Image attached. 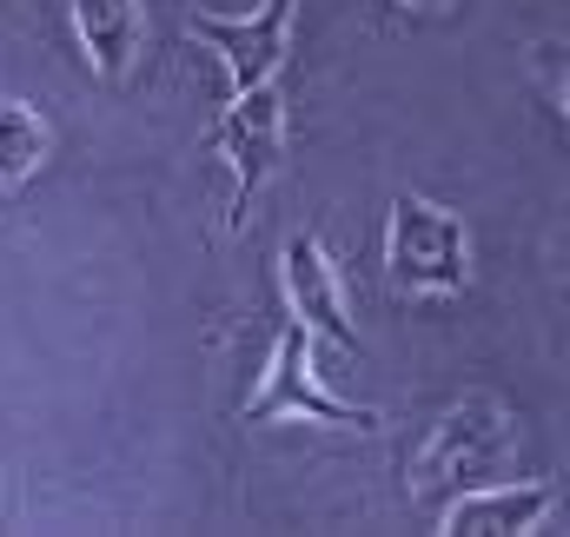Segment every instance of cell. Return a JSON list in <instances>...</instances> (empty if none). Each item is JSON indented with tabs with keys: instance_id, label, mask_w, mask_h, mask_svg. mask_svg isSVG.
Segmentation results:
<instances>
[{
	"instance_id": "6da1fadb",
	"label": "cell",
	"mask_w": 570,
	"mask_h": 537,
	"mask_svg": "<svg viewBox=\"0 0 570 537\" xmlns=\"http://www.w3.org/2000/svg\"><path fill=\"white\" fill-rule=\"evenodd\" d=\"M504 471H511V411L478 392V399H458L431 424L425 451L412 465V491L431 511H444L451 498H464L478 485H498Z\"/></svg>"
},
{
	"instance_id": "8992f818",
	"label": "cell",
	"mask_w": 570,
	"mask_h": 537,
	"mask_svg": "<svg viewBox=\"0 0 570 537\" xmlns=\"http://www.w3.org/2000/svg\"><path fill=\"white\" fill-rule=\"evenodd\" d=\"M279 279H285V299H292V319H305L312 339H325L338 352H358V332H352L345 299H338V272H332L325 246L312 233H298L279 253Z\"/></svg>"
},
{
	"instance_id": "277c9868",
	"label": "cell",
	"mask_w": 570,
	"mask_h": 537,
	"mask_svg": "<svg viewBox=\"0 0 570 537\" xmlns=\"http://www.w3.org/2000/svg\"><path fill=\"white\" fill-rule=\"evenodd\" d=\"M213 146L226 153V166H233V226L246 219V206H253V193L273 179V166H279V146H285V107H279V87L266 80V87H246V94H233V107H226V120L213 127Z\"/></svg>"
},
{
	"instance_id": "52a82bcc",
	"label": "cell",
	"mask_w": 570,
	"mask_h": 537,
	"mask_svg": "<svg viewBox=\"0 0 570 537\" xmlns=\"http://www.w3.org/2000/svg\"><path fill=\"white\" fill-rule=\"evenodd\" d=\"M551 511V485H478V491H464V498H451L438 518H444V531L451 537H518L531 531L538 518Z\"/></svg>"
},
{
	"instance_id": "3957f363",
	"label": "cell",
	"mask_w": 570,
	"mask_h": 537,
	"mask_svg": "<svg viewBox=\"0 0 570 537\" xmlns=\"http://www.w3.org/2000/svg\"><path fill=\"white\" fill-rule=\"evenodd\" d=\"M273 418H318V424H338V431H379V411L372 404H345L318 385L305 319H285L279 325L273 359H266V379H259V392L246 404V424H273Z\"/></svg>"
},
{
	"instance_id": "7a4b0ae2",
	"label": "cell",
	"mask_w": 570,
	"mask_h": 537,
	"mask_svg": "<svg viewBox=\"0 0 570 537\" xmlns=\"http://www.w3.org/2000/svg\"><path fill=\"white\" fill-rule=\"evenodd\" d=\"M385 272L399 292H464L471 279V240L464 219L444 213L425 193H399L392 199V226H385Z\"/></svg>"
},
{
	"instance_id": "ba28073f",
	"label": "cell",
	"mask_w": 570,
	"mask_h": 537,
	"mask_svg": "<svg viewBox=\"0 0 570 537\" xmlns=\"http://www.w3.org/2000/svg\"><path fill=\"white\" fill-rule=\"evenodd\" d=\"M67 13H73V33L87 47V67L120 87L134 74V53H140V0H67Z\"/></svg>"
},
{
	"instance_id": "9c48e42d",
	"label": "cell",
	"mask_w": 570,
	"mask_h": 537,
	"mask_svg": "<svg viewBox=\"0 0 570 537\" xmlns=\"http://www.w3.org/2000/svg\"><path fill=\"white\" fill-rule=\"evenodd\" d=\"M47 120L33 114V107H20V100H0V186H20V179H33L40 173V159H47Z\"/></svg>"
},
{
	"instance_id": "5b68a950",
	"label": "cell",
	"mask_w": 570,
	"mask_h": 537,
	"mask_svg": "<svg viewBox=\"0 0 570 537\" xmlns=\"http://www.w3.org/2000/svg\"><path fill=\"white\" fill-rule=\"evenodd\" d=\"M292 7H298V0H266V7H253V13H239V20H233V13H193V33L226 60L233 94L279 80L285 53H292Z\"/></svg>"
},
{
	"instance_id": "30bf717a",
	"label": "cell",
	"mask_w": 570,
	"mask_h": 537,
	"mask_svg": "<svg viewBox=\"0 0 570 537\" xmlns=\"http://www.w3.org/2000/svg\"><path fill=\"white\" fill-rule=\"evenodd\" d=\"M531 67H538V80L551 87V100L564 107V120H570V47H558V40L531 47Z\"/></svg>"
},
{
	"instance_id": "8fae6325",
	"label": "cell",
	"mask_w": 570,
	"mask_h": 537,
	"mask_svg": "<svg viewBox=\"0 0 570 537\" xmlns=\"http://www.w3.org/2000/svg\"><path fill=\"white\" fill-rule=\"evenodd\" d=\"M419 7H438V0H419Z\"/></svg>"
}]
</instances>
